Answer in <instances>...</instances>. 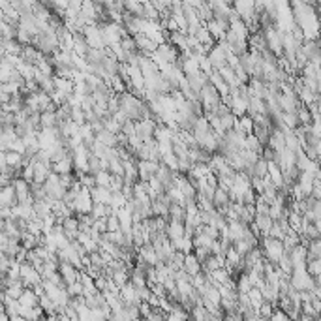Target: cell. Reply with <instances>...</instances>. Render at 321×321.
I'll return each instance as SVG.
<instances>
[{"instance_id":"obj_43","label":"cell","mask_w":321,"mask_h":321,"mask_svg":"<svg viewBox=\"0 0 321 321\" xmlns=\"http://www.w3.org/2000/svg\"><path fill=\"white\" fill-rule=\"evenodd\" d=\"M222 119V124H224V128H226V131L233 130L235 128V122H237V117L233 115V113H229V115H224V117H220Z\"/></svg>"},{"instance_id":"obj_20","label":"cell","mask_w":321,"mask_h":321,"mask_svg":"<svg viewBox=\"0 0 321 321\" xmlns=\"http://www.w3.org/2000/svg\"><path fill=\"white\" fill-rule=\"evenodd\" d=\"M177 135V131H173L171 128H167L166 124H158V128L154 131V139L158 143H167V141H173Z\"/></svg>"},{"instance_id":"obj_13","label":"cell","mask_w":321,"mask_h":321,"mask_svg":"<svg viewBox=\"0 0 321 321\" xmlns=\"http://www.w3.org/2000/svg\"><path fill=\"white\" fill-rule=\"evenodd\" d=\"M2 304H4V312H6L12 320L21 316V308H23V306L19 304V300H15V299L8 297L6 293H2Z\"/></svg>"},{"instance_id":"obj_39","label":"cell","mask_w":321,"mask_h":321,"mask_svg":"<svg viewBox=\"0 0 321 321\" xmlns=\"http://www.w3.org/2000/svg\"><path fill=\"white\" fill-rule=\"evenodd\" d=\"M6 276L10 280H21V263L17 259H12V267H10V271H8Z\"/></svg>"},{"instance_id":"obj_4","label":"cell","mask_w":321,"mask_h":321,"mask_svg":"<svg viewBox=\"0 0 321 321\" xmlns=\"http://www.w3.org/2000/svg\"><path fill=\"white\" fill-rule=\"evenodd\" d=\"M83 36L90 49H98V51H106L107 49L106 42H104V36H102V30H100V24H88L85 28Z\"/></svg>"},{"instance_id":"obj_44","label":"cell","mask_w":321,"mask_h":321,"mask_svg":"<svg viewBox=\"0 0 321 321\" xmlns=\"http://www.w3.org/2000/svg\"><path fill=\"white\" fill-rule=\"evenodd\" d=\"M124 184H126V182H124V178H122V177H115V175H113V180H111V186H109V190L113 192V193H115V192H122Z\"/></svg>"},{"instance_id":"obj_33","label":"cell","mask_w":321,"mask_h":321,"mask_svg":"<svg viewBox=\"0 0 321 321\" xmlns=\"http://www.w3.org/2000/svg\"><path fill=\"white\" fill-rule=\"evenodd\" d=\"M71 120H73L75 124H79V126L86 124V113L83 111V107L81 106L71 107Z\"/></svg>"},{"instance_id":"obj_50","label":"cell","mask_w":321,"mask_h":321,"mask_svg":"<svg viewBox=\"0 0 321 321\" xmlns=\"http://www.w3.org/2000/svg\"><path fill=\"white\" fill-rule=\"evenodd\" d=\"M244 321H265V320H263L261 316L256 312V314H252V316H246V318H244Z\"/></svg>"},{"instance_id":"obj_27","label":"cell","mask_w":321,"mask_h":321,"mask_svg":"<svg viewBox=\"0 0 321 321\" xmlns=\"http://www.w3.org/2000/svg\"><path fill=\"white\" fill-rule=\"evenodd\" d=\"M169 220L186 222V207H182V205H171L169 207Z\"/></svg>"},{"instance_id":"obj_11","label":"cell","mask_w":321,"mask_h":321,"mask_svg":"<svg viewBox=\"0 0 321 321\" xmlns=\"http://www.w3.org/2000/svg\"><path fill=\"white\" fill-rule=\"evenodd\" d=\"M0 205H2V209H13L15 205H19V201H17V193H15L13 184H10V186H4V188H2V192H0Z\"/></svg>"},{"instance_id":"obj_53","label":"cell","mask_w":321,"mask_h":321,"mask_svg":"<svg viewBox=\"0 0 321 321\" xmlns=\"http://www.w3.org/2000/svg\"><path fill=\"white\" fill-rule=\"evenodd\" d=\"M267 321H271V320H267Z\"/></svg>"},{"instance_id":"obj_34","label":"cell","mask_w":321,"mask_h":321,"mask_svg":"<svg viewBox=\"0 0 321 321\" xmlns=\"http://www.w3.org/2000/svg\"><path fill=\"white\" fill-rule=\"evenodd\" d=\"M111 180H113V175L109 171H100L96 175V184L102 186V188H109L111 186Z\"/></svg>"},{"instance_id":"obj_17","label":"cell","mask_w":321,"mask_h":321,"mask_svg":"<svg viewBox=\"0 0 321 321\" xmlns=\"http://www.w3.org/2000/svg\"><path fill=\"white\" fill-rule=\"evenodd\" d=\"M248 231V226L242 224V222H229V238L231 242H237V240H242L244 235Z\"/></svg>"},{"instance_id":"obj_5","label":"cell","mask_w":321,"mask_h":321,"mask_svg":"<svg viewBox=\"0 0 321 321\" xmlns=\"http://www.w3.org/2000/svg\"><path fill=\"white\" fill-rule=\"evenodd\" d=\"M135 158H137V160H145V162H162L160 149H158V141H156V139L145 141V145L141 147V150L137 152Z\"/></svg>"},{"instance_id":"obj_52","label":"cell","mask_w":321,"mask_h":321,"mask_svg":"<svg viewBox=\"0 0 321 321\" xmlns=\"http://www.w3.org/2000/svg\"><path fill=\"white\" fill-rule=\"evenodd\" d=\"M139 321H149V320H143V318H141V320H139Z\"/></svg>"},{"instance_id":"obj_51","label":"cell","mask_w":321,"mask_h":321,"mask_svg":"<svg viewBox=\"0 0 321 321\" xmlns=\"http://www.w3.org/2000/svg\"><path fill=\"white\" fill-rule=\"evenodd\" d=\"M12 321H28V320H24V318H15V320H12Z\"/></svg>"},{"instance_id":"obj_30","label":"cell","mask_w":321,"mask_h":321,"mask_svg":"<svg viewBox=\"0 0 321 321\" xmlns=\"http://www.w3.org/2000/svg\"><path fill=\"white\" fill-rule=\"evenodd\" d=\"M252 287H254V285H252V282H250L248 273H240V276L237 278V291L238 293H250Z\"/></svg>"},{"instance_id":"obj_48","label":"cell","mask_w":321,"mask_h":321,"mask_svg":"<svg viewBox=\"0 0 321 321\" xmlns=\"http://www.w3.org/2000/svg\"><path fill=\"white\" fill-rule=\"evenodd\" d=\"M94 229H98L102 235H106L107 231V218H100V220H94Z\"/></svg>"},{"instance_id":"obj_36","label":"cell","mask_w":321,"mask_h":321,"mask_svg":"<svg viewBox=\"0 0 321 321\" xmlns=\"http://www.w3.org/2000/svg\"><path fill=\"white\" fill-rule=\"evenodd\" d=\"M274 310H276V306H274L273 302H269V300H265L261 304V308L257 310V314L261 316L263 320L267 321V320H271V316L274 314Z\"/></svg>"},{"instance_id":"obj_15","label":"cell","mask_w":321,"mask_h":321,"mask_svg":"<svg viewBox=\"0 0 321 321\" xmlns=\"http://www.w3.org/2000/svg\"><path fill=\"white\" fill-rule=\"evenodd\" d=\"M184 271L190 274L192 278L203 273V265H201V261L195 257V254H188V256H186V259H184Z\"/></svg>"},{"instance_id":"obj_46","label":"cell","mask_w":321,"mask_h":321,"mask_svg":"<svg viewBox=\"0 0 321 321\" xmlns=\"http://www.w3.org/2000/svg\"><path fill=\"white\" fill-rule=\"evenodd\" d=\"M152 312H154V308H152L149 302H141V304H139V314H141L143 320H149V318L152 316Z\"/></svg>"},{"instance_id":"obj_19","label":"cell","mask_w":321,"mask_h":321,"mask_svg":"<svg viewBox=\"0 0 321 321\" xmlns=\"http://www.w3.org/2000/svg\"><path fill=\"white\" fill-rule=\"evenodd\" d=\"M111 197H113V192L109 188H102V186H96L92 190V201L100 203V205H111Z\"/></svg>"},{"instance_id":"obj_6","label":"cell","mask_w":321,"mask_h":321,"mask_svg":"<svg viewBox=\"0 0 321 321\" xmlns=\"http://www.w3.org/2000/svg\"><path fill=\"white\" fill-rule=\"evenodd\" d=\"M156 128H158V122H156V119L137 120V122H135V131H137V135L141 137L143 141L154 139Z\"/></svg>"},{"instance_id":"obj_2","label":"cell","mask_w":321,"mask_h":321,"mask_svg":"<svg viewBox=\"0 0 321 321\" xmlns=\"http://www.w3.org/2000/svg\"><path fill=\"white\" fill-rule=\"evenodd\" d=\"M199 102H201L205 113H214V111L220 107V104H222L224 100H222V94L214 88L213 85L209 83L201 90V94H199Z\"/></svg>"},{"instance_id":"obj_38","label":"cell","mask_w":321,"mask_h":321,"mask_svg":"<svg viewBox=\"0 0 321 321\" xmlns=\"http://www.w3.org/2000/svg\"><path fill=\"white\" fill-rule=\"evenodd\" d=\"M79 182H81V186H83V188H86V190H94L96 186H98V184H96V177L94 175H88V173H86V175H79Z\"/></svg>"},{"instance_id":"obj_23","label":"cell","mask_w":321,"mask_h":321,"mask_svg":"<svg viewBox=\"0 0 321 321\" xmlns=\"http://www.w3.org/2000/svg\"><path fill=\"white\" fill-rule=\"evenodd\" d=\"M55 86H57V90L62 92V94L66 96H71L75 92V85L71 79H62V77H55Z\"/></svg>"},{"instance_id":"obj_25","label":"cell","mask_w":321,"mask_h":321,"mask_svg":"<svg viewBox=\"0 0 321 321\" xmlns=\"http://www.w3.org/2000/svg\"><path fill=\"white\" fill-rule=\"evenodd\" d=\"M214 205H216V209H222V207H227V205H231V199H229V192L222 190V188H218V190L214 192Z\"/></svg>"},{"instance_id":"obj_8","label":"cell","mask_w":321,"mask_h":321,"mask_svg":"<svg viewBox=\"0 0 321 321\" xmlns=\"http://www.w3.org/2000/svg\"><path fill=\"white\" fill-rule=\"evenodd\" d=\"M162 162H145V160H137V169H139V180L141 182H149L152 177H156L158 169H160Z\"/></svg>"},{"instance_id":"obj_9","label":"cell","mask_w":321,"mask_h":321,"mask_svg":"<svg viewBox=\"0 0 321 321\" xmlns=\"http://www.w3.org/2000/svg\"><path fill=\"white\" fill-rule=\"evenodd\" d=\"M59 273H60V276H62V280H64L66 287H68V285L77 284V282H79V278H81V271H77L71 263H62L60 261Z\"/></svg>"},{"instance_id":"obj_26","label":"cell","mask_w":321,"mask_h":321,"mask_svg":"<svg viewBox=\"0 0 321 321\" xmlns=\"http://www.w3.org/2000/svg\"><path fill=\"white\" fill-rule=\"evenodd\" d=\"M166 193L169 195V199H171V203H173V205H182V207H186V203H188V201H186L184 193L178 190L177 186H171V188H169Z\"/></svg>"},{"instance_id":"obj_45","label":"cell","mask_w":321,"mask_h":321,"mask_svg":"<svg viewBox=\"0 0 321 321\" xmlns=\"http://www.w3.org/2000/svg\"><path fill=\"white\" fill-rule=\"evenodd\" d=\"M252 190L256 192L257 195H263V192H265V184H263V178L252 177Z\"/></svg>"},{"instance_id":"obj_10","label":"cell","mask_w":321,"mask_h":321,"mask_svg":"<svg viewBox=\"0 0 321 321\" xmlns=\"http://www.w3.org/2000/svg\"><path fill=\"white\" fill-rule=\"evenodd\" d=\"M137 261L145 263L147 267H156L160 263V257L156 254V250L152 244H145L143 248L137 250Z\"/></svg>"},{"instance_id":"obj_7","label":"cell","mask_w":321,"mask_h":321,"mask_svg":"<svg viewBox=\"0 0 321 321\" xmlns=\"http://www.w3.org/2000/svg\"><path fill=\"white\" fill-rule=\"evenodd\" d=\"M120 299L124 300V304L126 306H139L143 300L139 297V291H137V287L131 284H126L120 287Z\"/></svg>"},{"instance_id":"obj_49","label":"cell","mask_w":321,"mask_h":321,"mask_svg":"<svg viewBox=\"0 0 321 321\" xmlns=\"http://www.w3.org/2000/svg\"><path fill=\"white\" fill-rule=\"evenodd\" d=\"M122 133H126L128 137L133 135V133H137V131H135V122H133V120H128V122L124 124V128H122Z\"/></svg>"},{"instance_id":"obj_40","label":"cell","mask_w":321,"mask_h":321,"mask_svg":"<svg viewBox=\"0 0 321 321\" xmlns=\"http://www.w3.org/2000/svg\"><path fill=\"white\" fill-rule=\"evenodd\" d=\"M104 126H106L107 131H111V133H115V135H119L120 131H122V126H120L113 117H111V119H104Z\"/></svg>"},{"instance_id":"obj_12","label":"cell","mask_w":321,"mask_h":321,"mask_svg":"<svg viewBox=\"0 0 321 321\" xmlns=\"http://www.w3.org/2000/svg\"><path fill=\"white\" fill-rule=\"evenodd\" d=\"M166 235L169 237V240H182V238L186 237V226H184V222L169 220Z\"/></svg>"},{"instance_id":"obj_32","label":"cell","mask_w":321,"mask_h":321,"mask_svg":"<svg viewBox=\"0 0 321 321\" xmlns=\"http://www.w3.org/2000/svg\"><path fill=\"white\" fill-rule=\"evenodd\" d=\"M267 175H269V162H267V160H263V158H259V160H257V164L254 166V177L265 178Z\"/></svg>"},{"instance_id":"obj_16","label":"cell","mask_w":321,"mask_h":321,"mask_svg":"<svg viewBox=\"0 0 321 321\" xmlns=\"http://www.w3.org/2000/svg\"><path fill=\"white\" fill-rule=\"evenodd\" d=\"M169 43L171 45H175V47L180 51V53H186V51H190L188 47V34H184V32H171L169 34Z\"/></svg>"},{"instance_id":"obj_14","label":"cell","mask_w":321,"mask_h":321,"mask_svg":"<svg viewBox=\"0 0 321 321\" xmlns=\"http://www.w3.org/2000/svg\"><path fill=\"white\" fill-rule=\"evenodd\" d=\"M51 169H53V173H57V175H71L75 169H73V158H71V154L68 156V158H64V160H60V162H55L53 166H51Z\"/></svg>"},{"instance_id":"obj_18","label":"cell","mask_w":321,"mask_h":321,"mask_svg":"<svg viewBox=\"0 0 321 321\" xmlns=\"http://www.w3.org/2000/svg\"><path fill=\"white\" fill-rule=\"evenodd\" d=\"M19 304L23 308H36V306H40V297L36 295L34 289H24V293L19 299Z\"/></svg>"},{"instance_id":"obj_37","label":"cell","mask_w":321,"mask_h":321,"mask_svg":"<svg viewBox=\"0 0 321 321\" xmlns=\"http://www.w3.org/2000/svg\"><path fill=\"white\" fill-rule=\"evenodd\" d=\"M21 178H24L30 184L34 182V164H32V160L28 164H24V167L21 169Z\"/></svg>"},{"instance_id":"obj_31","label":"cell","mask_w":321,"mask_h":321,"mask_svg":"<svg viewBox=\"0 0 321 321\" xmlns=\"http://www.w3.org/2000/svg\"><path fill=\"white\" fill-rule=\"evenodd\" d=\"M130 278H131V273H128V271H117V273H113V276H111V280L117 284V287L130 284Z\"/></svg>"},{"instance_id":"obj_35","label":"cell","mask_w":321,"mask_h":321,"mask_svg":"<svg viewBox=\"0 0 321 321\" xmlns=\"http://www.w3.org/2000/svg\"><path fill=\"white\" fill-rule=\"evenodd\" d=\"M233 248L237 250V252L240 254V256H242V257H246V256H248L252 250H256L254 246H252V244H250L248 240H237V242H233Z\"/></svg>"},{"instance_id":"obj_24","label":"cell","mask_w":321,"mask_h":321,"mask_svg":"<svg viewBox=\"0 0 321 321\" xmlns=\"http://www.w3.org/2000/svg\"><path fill=\"white\" fill-rule=\"evenodd\" d=\"M248 299H250V304H252V308L256 310V312L261 308V304L265 302V297H263L261 289H257V287H252V289H250Z\"/></svg>"},{"instance_id":"obj_47","label":"cell","mask_w":321,"mask_h":321,"mask_svg":"<svg viewBox=\"0 0 321 321\" xmlns=\"http://www.w3.org/2000/svg\"><path fill=\"white\" fill-rule=\"evenodd\" d=\"M193 254H195V257L201 261V265H205V261H207V259L213 256V254H211V250H207V248H195V252H193Z\"/></svg>"},{"instance_id":"obj_42","label":"cell","mask_w":321,"mask_h":321,"mask_svg":"<svg viewBox=\"0 0 321 321\" xmlns=\"http://www.w3.org/2000/svg\"><path fill=\"white\" fill-rule=\"evenodd\" d=\"M66 289H68V293H70L71 299L83 297V293H85V287H83L81 282H77V284H73V285H68Z\"/></svg>"},{"instance_id":"obj_3","label":"cell","mask_w":321,"mask_h":321,"mask_svg":"<svg viewBox=\"0 0 321 321\" xmlns=\"http://www.w3.org/2000/svg\"><path fill=\"white\" fill-rule=\"evenodd\" d=\"M21 282L24 284L26 289H34L36 285H40L43 282V278H42V274H40V271L36 269L34 265L24 261L21 263Z\"/></svg>"},{"instance_id":"obj_1","label":"cell","mask_w":321,"mask_h":321,"mask_svg":"<svg viewBox=\"0 0 321 321\" xmlns=\"http://www.w3.org/2000/svg\"><path fill=\"white\" fill-rule=\"evenodd\" d=\"M259 248H261L263 256H265V261L273 263V265H278L285 254L284 242H282V240H276V238H271V237L261 238V246H259Z\"/></svg>"},{"instance_id":"obj_29","label":"cell","mask_w":321,"mask_h":321,"mask_svg":"<svg viewBox=\"0 0 321 321\" xmlns=\"http://www.w3.org/2000/svg\"><path fill=\"white\" fill-rule=\"evenodd\" d=\"M124 12L133 15V17H141L143 19V12H145V6L141 2H124Z\"/></svg>"},{"instance_id":"obj_41","label":"cell","mask_w":321,"mask_h":321,"mask_svg":"<svg viewBox=\"0 0 321 321\" xmlns=\"http://www.w3.org/2000/svg\"><path fill=\"white\" fill-rule=\"evenodd\" d=\"M107 233H115V231H120V220L117 214H111L109 218H107Z\"/></svg>"},{"instance_id":"obj_22","label":"cell","mask_w":321,"mask_h":321,"mask_svg":"<svg viewBox=\"0 0 321 321\" xmlns=\"http://www.w3.org/2000/svg\"><path fill=\"white\" fill-rule=\"evenodd\" d=\"M13 71H15V66H13L12 62L8 59H2V62H0V81H2V85L10 83Z\"/></svg>"},{"instance_id":"obj_21","label":"cell","mask_w":321,"mask_h":321,"mask_svg":"<svg viewBox=\"0 0 321 321\" xmlns=\"http://www.w3.org/2000/svg\"><path fill=\"white\" fill-rule=\"evenodd\" d=\"M256 224L259 226V229H261V233H263V238H265V237H269V233H271V229H273V226H274V220L271 216L257 214V216H256Z\"/></svg>"},{"instance_id":"obj_28","label":"cell","mask_w":321,"mask_h":321,"mask_svg":"<svg viewBox=\"0 0 321 321\" xmlns=\"http://www.w3.org/2000/svg\"><path fill=\"white\" fill-rule=\"evenodd\" d=\"M188 320H190L188 312L184 308H180V306H177V304H175V308L171 310L166 318V321H188Z\"/></svg>"}]
</instances>
